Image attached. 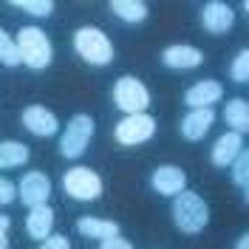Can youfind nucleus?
<instances>
[{
    "label": "nucleus",
    "mask_w": 249,
    "mask_h": 249,
    "mask_svg": "<svg viewBox=\"0 0 249 249\" xmlns=\"http://www.w3.org/2000/svg\"><path fill=\"white\" fill-rule=\"evenodd\" d=\"M91 136H93V119L85 116V113H77V116L68 122V127L62 130L60 153L65 156V159H79V156L85 153Z\"/></svg>",
    "instance_id": "5"
},
{
    "label": "nucleus",
    "mask_w": 249,
    "mask_h": 249,
    "mask_svg": "<svg viewBox=\"0 0 249 249\" xmlns=\"http://www.w3.org/2000/svg\"><path fill=\"white\" fill-rule=\"evenodd\" d=\"M17 51L29 68H46V65H51V57H54L51 40L40 26H23L17 31Z\"/></svg>",
    "instance_id": "2"
},
{
    "label": "nucleus",
    "mask_w": 249,
    "mask_h": 249,
    "mask_svg": "<svg viewBox=\"0 0 249 249\" xmlns=\"http://www.w3.org/2000/svg\"><path fill=\"white\" fill-rule=\"evenodd\" d=\"M224 122L230 124V130L232 133H247L249 130V105L247 99H241V96H235L227 102V108H224Z\"/></svg>",
    "instance_id": "18"
},
{
    "label": "nucleus",
    "mask_w": 249,
    "mask_h": 249,
    "mask_svg": "<svg viewBox=\"0 0 249 249\" xmlns=\"http://www.w3.org/2000/svg\"><path fill=\"white\" fill-rule=\"evenodd\" d=\"M51 230H54V210L48 204L34 207L26 218V232L37 241H46V238H51Z\"/></svg>",
    "instance_id": "16"
},
{
    "label": "nucleus",
    "mask_w": 249,
    "mask_h": 249,
    "mask_svg": "<svg viewBox=\"0 0 249 249\" xmlns=\"http://www.w3.org/2000/svg\"><path fill=\"white\" fill-rule=\"evenodd\" d=\"M9 218L6 215H0V249H9V241H6V230H9Z\"/></svg>",
    "instance_id": "28"
},
{
    "label": "nucleus",
    "mask_w": 249,
    "mask_h": 249,
    "mask_svg": "<svg viewBox=\"0 0 249 249\" xmlns=\"http://www.w3.org/2000/svg\"><path fill=\"white\" fill-rule=\"evenodd\" d=\"M232 79L238 85L249 82V51L247 48H241L238 57H235V62H232Z\"/></svg>",
    "instance_id": "24"
},
{
    "label": "nucleus",
    "mask_w": 249,
    "mask_h": 249,
    "mask_svg": "<svg viewBox=\"0 0 249 249\" xmlns=\"http://www.w3.org/2000/svg\"><path fill=\"white\" fill-rule=\"evenodd\" d=\"M244 150V136L241 133H232V130H227L224 136H218L215 144H213V161H215L218 167H230L238 153Z\"/></svg>",
    "instance_id": "15"
},
{
    "label": "nucleus",
    "mask_w": 249,
    "mask_h": 249,
    "mask_svg": "<svg viewBox=\"0 0 249 249\" xmlns=\"http://www.w3.org/2000/svg\"><path fill=\"white\" fill-rule=\"evenodd\" d=\"M77 230L85 238H93V241H108V238H116L119 235V224H113V221H105V218H79L77 221Z\"/></svg>",
    "instance_id": "17"
},
{
    "label": "nucleus",
    "mask_w": 249,
    "mask_h": 249,
    "mask_svg": "<svg viewBox=\"0 0 249 249\" xmlns=\"http://www.w3.org/2000/svg\"><path fill=\"white\" fill-rule=\"evenodd\" d=\"M230 167H232V181L238 187H244V190H247V187H249V153H247V150H241L238 159H235Z\"/></svg>",
    "instance_id": "23"
},
{
    "label": "nucleus",
    "mask_w": 249,
    "mask_h": 249,
    "mask_svg": "<svg viewBox=\"0 0 249 249\" xmlns=\"http://www.w3.org/2000/svg\"><path fill=\"white\" fill-rule=\"evenodd\" d=\"M110 12L124 20V23H142L147 17V6L139 3V0H113L110 3Z\"/></svg>",
    "instance_id": "20"
},
{
    "label": "nucleus",
    "mask_w": 249,
    "mask_h": 249,
    "mask_svg": "<svg viewBox=\"0 0 249 249\" xmlns=\"http://www.w3.org/2000/svg\"><path fill=\"white\" fill-rule=\"evenodd\" d=\"M161 62L167 65V68H181V71H187V68H198L204 62V54L198 51L196 46H170L161 51Z\"/></svg>",
    "instance_id": "14"
},
{
    "label": "nucleus",
    "mask_w": 249,
    "mask_h": 249,
    "mask_svg": "<svg viewBox=\"0 0 249 249\" xmlns=\"http://www.w3.org/2000/svg\"><path fill=\"white\" fill-rule=\"evenodd\" d=\"M102 249H133L127 241H122L119 235L116 238H108V241H102Z\"/></svg>",
    "instance_id": "27"
},
{
    "label": "nucleus",
    "mask_w": 249,
    "mask_h": 249,
    "mask_svg": "<svg viewBox=\"0 0 249 249\" xmlns=\"http://www.w3.org/2000/svg\"><path fill=\"white\" fill-rule=\"evenodd\" d=\"M62 187L77 201H93L102 193V178L91 167H74V170H68L62 176Z\"/></svg>",
    "instance_id": "6"
},
{
    "label": "nucleus",
    "mask_w": 249,
    "mask_h": 249,
    "mask_svg": "<svg viewBox=\"0 0 249 249\" xmlns=\"http://www.w3.org/2000/svg\"><path fill=\"white\" fill-rule=\"evenodd\" d=\"M235 249H249V235H241L238 244H235Z\"/></svg>",
    "instance_id": "29"
},
{
    "label": "nucleus",
    "mask_w": 249,
    "mask_h": 249,
    "mask_svg": "<svg viewBox=\"0 0 249 249\" xmlns=\"http://www.w3.org/2000/svg\"><path fill=\"white\" fill-rule=\"evenodd\" d=\"M113 102H116V108L124 110L127 116L144 113V108L150 105V91H147L136 77H119L116 85H113Z\"/></svg>",
    "instance_id": "4"
},
{
    "label": "nucleus",
    "mask_w": 249,
    "mask_h": 249,
    "mask_svg": "<svg viewBox=\"0 0 249 249\" xmlns=\"http://www.w3.org/2000/svg\"><path fill=\"white\" fill-rule=\"evenodd\" d=\"M150 184L159 196H178V193H184V184H187V176L181 167H176V164H164V167H159L153 170L150 176Z\"/></svg>",
    "instance_id": "10"
},
{
    "label": "nucleus",
    "mask_w": 249,
    "mask_h": 249,
    "mask_svg": "<svg viewBox=\"0 0 249 249\" xmlns=\"http://www.w3.org/2000/svg\"><path fill=\"white\" fill-rule=\"evenodd\" d=\"M40 249H71V244H68V238H65V235H51V238L43 241V247H40Z\"/></svg>",
    "instance_id": "26"
},
{
    "label": "nucleus",
    "mask_w": 249,
    "mask_h": 249,
    "mask_svg": "<svg viewBox=\"0 0 249 249\" xmlns=\"http://www.w3.org/2000/svg\"><path fill=\"white\" fill-rule=\"evenodd\" d=\"M221 96H224V88L215 79H201L184 93V102L190 108H213L215 102H221Z\"/></svg>",
    "instance_id": "13"
},
{
    "label": "nucleus",
    "mask_w": 249,
    "mask_h": 249,
    "mask_svg": "<svg viewBox=\"0 0 249 249\" xmlns=\"http://www.w3.org/2000/svg\"><path fill=\"white\" fill-rule=\"evenodd\" d=\"M201 23L210 34H227L235 23V12L230 3H221V0H210L201 9Z\"/></svg>",
    "instance_id": "9"
},
{
    "label": "nucleus",
    "mask_w": 249,
    "mask_h": 249,
    "mask_svg": "<svg viewBox=\"0 0 249 249\" xmlns=\"http://www.w3.org/2000/svg\"><path fill=\"white\" fill-rule=\"evenodd\" d=\"M48 196H51V181H48L46 173H37L31 170L23 176V181L17 184V198L26 204L29 210L34 207H43L48 201Z\"/></svg>",
    "instance_id": "8"
},
{
    "label": "nucleus",
    "mask_w": 249,
    "mask_h": 249,
    "mask_svg": "<svg viewBox=\"0 0 249 249\" xmlns=\"http://www.w3.org/2000/svg\"><path fill=\"white\" fill-rule=\"evenodd\" d=\"M156 133V119L150 113H133L124 116L122 122L116 124V142L122 144H142Z\"/></svg>",
    "instance_id": "7"
},
{
    "label": "nucleus",
    "mask_w": 249,
    "mask_h": 249,
    "mask_svg": "<svg viewBox=\"0 0 249 249\" xmlns=\"http://www.w3.org/2000/svg\"><path fill=\"white\" fill-rule=\"evenodd\" d=\"M74 48H77L79 57L85 62H91V65H108L113 60V46H110L108 34L93 29V26H82L74 34Z\"/></svg>",
    "instance_id": "3"
},
{
    "label": "nucleus",
    "mask_w": 249,
    "mask_h": 249,
    "mask_svg": "<svg viewBox=\"0 0 249 249\" xmlns=\"http://www.w3.org/2000/svg\"><path fill=\"white\" fill-rule=\"evenodd\" d=\"M173 221L176 227L187 235H198L210 221V207L204 204L198 193H178L173 201Z\"/></svg>",
    "instance_id": "1"
},
{
    "label": "nucleus",
    "mask_w": 249,
    "mask_h": 249,
    "mask_svg": "<svg viewBox=\"0 0 249 249\" xmlns=\"http://www.w3.org/2000/svg\"><path fill=\"white\" fill-rule=\"evenodd\" d=\"M12 6L15 9H23V12H29L34 17H48L54 12V3L51 0H15Z\"/></svg>",
    "instance_id": "22"
},
{
    "label": "nucleus",
    "mask_w": 249,
    "mask_h": 249,
    "mask_svg": "<svg viewBox=\"0 0 249 249\" xmlns=\"http://www.w3.org/2000/svg\"><path fill=\"white\" fill-rule=\"evenodd\" d=\"M0 62L3 65H20V51H17V40H12L6 31L0 29Z\"/></svg>",
    "instance_id": "21"
},
{
    "label": "nucleus",
    "mask_w": 249,
    "mask_h": 249,
    "mask_svg": "<svg viewBox=\"0 0 249 249\" xmlns=\"http://www.w3.org/2000/svg\"><path fill=\"white\" fill-rule=\"evenodd\" d=\"M17 198V187L9 181V178H0V207L12 204Z\"/></svg>",
    "instance_id": "25"
},
{
    "label": "nucleus",
    "mask_w": 249,
    "mask_h": 249,
    "mask_svg": "<svg viewBox=\"0 0 249 249\" xmlns=\"http://www.w3.org/2000/svg\"><path fill=\"white\" fill-rule=\"evenodd\" d=\"M23 124L29 127L34 136H54L60 130L57 116L51 110H46L43 105H31V108L23 110Z\"/></svg>",
    "instance_id": "12"
},
{
    "label": "nucleus",
    "mask_w": 249,
    "mask_h": 249,
    "mask_svg": "<svg viewBox=\"0 0 249 249\" xmlns=\"http://www.w3.org/2000/svg\"><path fill=\"white\" fill-rule=\"evenodd\" d=\"M213 122H215V110L213 108H193L181 119V136L190 142H198L210 133Z\"/></svg>",
    "instance_id": "11"
},
{
    "label": "nucleus",
    "mask_w": 249,
    "mask_h": 249,
    "mask_svg": "<svg viewBox=\"0 0 249 249\" xmlns=\"http://www.w3.org/2000/svg\"><path fill=\"white\" fill-rule=\"evenodd\" d=\"M29 161V147L23 142H0V170L23 167Z\"/></svg>",
    "instance_id": "19"
}]
</instances>
